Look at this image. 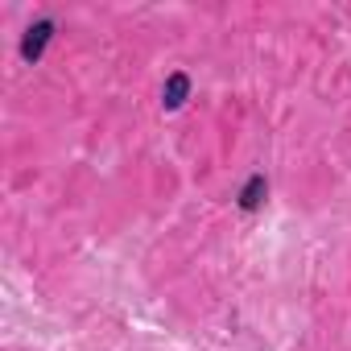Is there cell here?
<instances>
[{
	"mask_svg": "<svg viewBox=\"0 0 351 351\" xmlns=\"http://www.w3.org/2000/svg\"><path fill=\"white\" fill-rule=\"evenodd\" d=\"M50 38H54V17L34 21V25L25 29V38H21V62L38 66V62H42V54H46V46H50Z\"/></svg>",
	"mask_w": 351,
	"mask_h": 351,
	"instance_id": "6da1fadb",
	"label": "cell"
},
{
	"mask_svg": "<svg viewBox=\"0 0 351 351\" xmlns=\"http://www.w3.org/2000/svg\"><path fill=\"white\" fill-rule=\"evenodd\" d=\"M186 99H191V75H186V71H173V75L165 79V87H161V108H165V112H178Z\"/></svg>",
	"mask_w": 351,
	"mask_h": 351,
	"instance_id": "7a4b0ae2",
	"label": "cell"
},
{
	"mask_svg": "<svg viewBox=\"0 0 351 351\" xmlns=\"http://www.w3.org/2000/svg\"><path fill=\"white\" fill-rule=\"evenodd\" d=\"M265 195H269V178H265V173H252V178L244 182V191H240V207L244 211H256L265 203Z\"/></svg>",
	"mask_w": 351,
	"mask_h": 351,
	"instance_id": "3957f363",
	"label": "cell"
}]
</instances>
